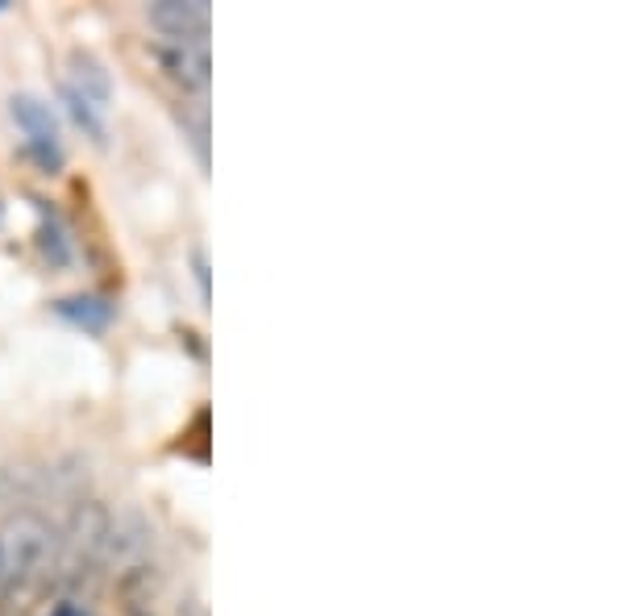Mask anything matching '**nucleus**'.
Returning a JSON list of instances; mask_svg holds the SVG:
<instances>
[{
  "mask_svg": "<svg viewBox=\"0 0 624 616\" xmlns=\"http://www.w3.org/2000/svg\"><path fill=\"white\" fill-rule=\"evenodd\" d=\"M59 554V538L38 513H13L0 529V558H4V588H29L50 575Z\"/></svg>",
  "mask_w": 624,
  "mask_h": 616,
  "instance_id": "nucleus-1",
  "label": "nucleus"
},
{
  "mask_svg": "<svg viewBox=\"0 0 624 616\" xmlns=\"http://www.w3.org/2000/svg\"><path fill=\"white\" fill-rule=\"evenodd\" d=\"M63 100H68L71 118L84 134H93L96 143H105L109 134V109H113V79L96 63L93 54L75 50L63 79Z\"/></svg>",
  "mask_w": 624,
  "mask_h": 616,
  "instance_id": "nucleus-2",
  "label": "nucleus"
},
{
  "mask_svg": "<svg viewBox=\"0 0 624 616\" xmlns=\"http://www.w3.org/2000/svg\"><path fill=\"white\" fill-rule=\"evenodd\" d=\"M9 113L17 121V130L25 134V150L38 159V163L54 171L63 163V134H59V118L42 96L34 93H17L9 100Z\"/></svg>",
  "mask_w": 624,
  "mask_h": 616,
  "instance_id": "nucleus-3",
  "label": "nucleus"
},
{
  "mask_svg": "<svg viewBox=\"0 0 624 616\" xmlns=\"http://www.w3.org/2000/svg\"><path fill=\"white\" fill-rule=\"evenodd\" d=\"M208 4L200 0H162L150 4V25L167 42H208Z\"/></svg>",
  "mask_w": 624,
  "mask_h": 616,
  "instance_id": "nucleus-4",
  "label": "nucleus"
},
{
  "mask_svg": "<svg viewBox=\"0 0 624 616\" xmlns=\"http://www.w3.org/2000/svg\"><path fill=\"white\" fill-rule=\"evenodd\" d=\"M162 63H167V72L184 84V93H196V100H205V93H208V42H167Z\"/></svg>",
  "mask_w": 624,
  "mask_h": 616,
  "instance_id": "nucleus-5",
  "label": "nucleus"
},
{
  "mask_svg": "<svg viewBox=\"0 0 624 616\" xmlns=\"http://www.w3.org/2000/svg\"><path fill=\"white\" fill-rule=\"evenodd\" d=\"M54 308H59V317H68L71 325H84V330H105L113 321V305L100 296H71Z\"/></svg>",
  "mask_w": 624,
  "mask_h": 616,
  "instance_id": "nucleus-6",
  "label": "nucleus"
},
{
  "mask_svg": "<svg viewBox=\"0 0 624 616\" xmlns=\"http://www.w3.org/2000/svg\"><path fill=\"white\" fill-rule=\"evenodd\" d=\"M192 267H196V284H200V296L208 300V262H205V250L192 255Z\"/></svg>",
  "mask_w": 624,
  "mask_h": 616,
  "instance_id": "nucleus-7",
  "label": "nucleus"
},
{
  "mask_svg": "<svg viewBox=\"0 0 624 616\" xmlns=\"http://www.w3.org/2000/svg\"><path fill=\"white\" fill-rule=\"evenodd\" d=\"M0 592H4V558H0Z\"/></svg>",
  "mask_w": 624,
  "mask_h": 616,
  "instance_id": "nucleus-8",
  "label": "nucleus"
},
{
  "mask_svg": "<svg viewBox=\"0 0 624 616\" xmlns=\"http://www.w3.org/2000/svg\"><path fill=\"white\" fill-rule=\"evenodd\" d=\"M0 213H4V205H0Z\"/></svg>",
  "mask_w": 624,
  "mask_h": 616,
  "instance_id": "nucleus-9",
  "label": "nucleus"
}]
</instances>
